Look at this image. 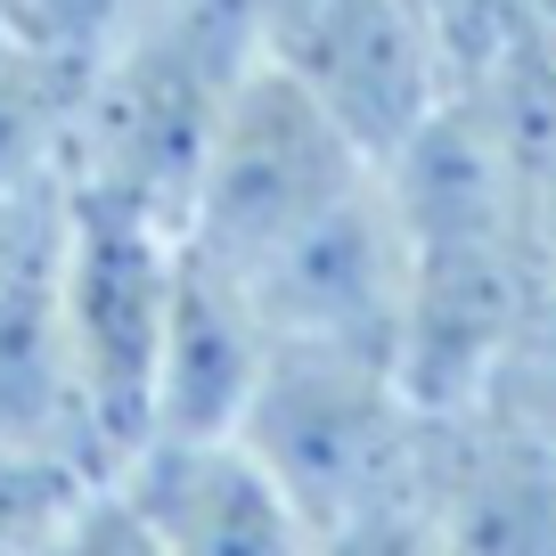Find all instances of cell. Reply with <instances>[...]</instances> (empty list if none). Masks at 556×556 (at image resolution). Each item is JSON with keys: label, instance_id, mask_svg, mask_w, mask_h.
I'll list each match as a JSON object with an SVG mask.
<instances>
[{"label": "cell", "instance_id": "9a60e30c", "mask_svg": "<svg viewBox=\"0 0 556 556\" xmlns=\"http://www.w3.org/2000/svg\"><path fill=\"white\" fill-rule=\"evenodd\" d=\"M319 556H442L426 491H401V500H384V507H361V516L328 523V532H319Z\"/></svg>", "mask_w": 556, "mask_h": 556}, {"label": "cell", "instance_id": "9c48e42d", "mask_svg": "<svg viewBox=\"0 0 556 556\" xmlns=\"http://www.w3.org/2000/svg\"><path fill=\"white\" fill-rule=\"evenodd\" d=\"M426 516L442 556H556V451L483 409H434Z\"/></svg>", "mask_w": 556, "mask_h": 556}, {"label": "cell", "instance_id": "5bb4252c", "mask_svg": "<svg viewBox=\"0 0 556 556\" xmlns=\"http://www.w3.org/2000/svg\"><path fill=\"white\" fill-rule=\"evenodd\" d=\"M131 17L139 0H0V34L34 41L50 58H74V66H90Z\"/></svg>", "mask_w": 556, "mask_h": 556}, {"label": "cell", "instance_id": "4fadbf2b", "mask_svg": "<svg viewBox=\"0 0 556 556\" xmlns=\"http://www.w3.org/2000/svg\"><path fill=\"white\" fill-rule=\"evenodd\" d=\"M83 491H99V483L74 467H50V458L0 451V556H41L50 532L83 507Z\"/></svg>", "mask_w": 556, "mask_h": 556}, {"label": "cell", "instance_id": "3957f363", "mask_svg": "<svg viewBox=\"0 0 556 556\" xmlns=\"http://www.w3.org/2000/svg\"><path fill=\"white\" fill-rule=\"evenodd\" d=\"M173 278H180V229L66 189L58 303H66V352H74V384H83L106 483L156 442V377H164V328H173Z\"/></svg>", "mask_w": 556, "mask_h": 556}, {"label": "cell", "instance_id": "ba28073f", "mask_svg": "<svg viewBox=\"0 0 556 556\" xmlns=\"http://www.w3.org/2000/svg\"><path fill=\"white\" fill-rule=\"evenodd\" d=\"M164 556H319V532L245 442H148L115 475Z\"/></svg>", "mask_w": 556, "mask_h": 556}, {"label": "cell", "instance_id": "30bf717a", "mask_svg": "<svg viewBox=\"0 0 556 556\" xmlns=\"http://www.w3.org/2000/svg\"><path fill=\"white\" fill-rule=\"evenodd\" d=\"M262 368H270V328H262L254 287L180 238L173 328H164V377H156V442H229Z\"/></svg>", "mask_w": 556, "mask_h": 556}, {"label": "cell", "instance_id": "277c9868", "mask_svg": "<svg viewBox=\"0 0 556 556\" xmlns=\"http://www.w3.org/2000/svg\"><path fill=\"white\" fill-rule=\"evenodd\" d=\"M368 173H377V156L361 139L303 83H287L278 66L254 58V74L238 83L222 131H213V156L180 238L197 254L229 262V270H254L287 238H303L319 213H336Z\"/></svg>", "mask_w": 556, "mask_h": 556}, {"label": "cell", "instance_id": "5b68a950", "mask_svg": "<svg viewBox=\"0 0 556 556\" xmlns=\"http://www.w3.org/2000/svg\"><path fill=\"white\" fill-rule=\"evenodd\" d=\"M245 25L262 66L303 83L377 164L451 90L426 0H245Z\"/></svg>", "mask_w": 556, "mask_h": 556}, {"label": "cell", "instance_id": "2e32d148", "mask_svg": "<svg viewBox=\"0 0 556 556\" xmlns=\"http://www.w3.org/2000/svg\"><path fill=\"white\" fill-rule=\"evenodd\" d=\"M41 556H164V548L148 532V516L123 500V483H99V491H83V507L50 532Z\"/></svg>", "mask_w": 556, "mask_h": 556}, {"label": "cell", "instance_id": "52a82bcc", "mask_svg": "<svg viewBox=\"0 0 556 556\" xmlns=\"http://www.w3.org/2000/svg\"><path fill=\"white\" fill-rule=\"evenodd\" d=\"M58 245H66V189L25 205L0 238V451L50 458V467L106 483L83 384H74V352H66Z\"/></svg>", "mask_w": 556, "mask_h": 556}, {"label": "cell", "instance_id": "8fae6325", "mask_svg": "<svg viewBox=\"0 0 556 556\" xmlns=\"http://www.w3.org/2000/svg\"><path fill=\"white\" fill-rule=\"evenodd\" d=\"M83 74L90 66H74V58H50L34 41L0 34V222L66 189Z\"/></svg>", "mask_w": 556, "mask_h": 556}, {"label": "cell", "instance_id": "7c38bea8", "mask_svg": "<svg viewBox=\"0 0 556 556\" xmlns=\"http://www.w3.org/2000/svg\"><path fill=\"white\" fill-rule=\"evenodd\" d=\"M475 409L556 451V270L523 303V319H516V336H507V352H500V368H491Z\"/></svg>", "mask_w": 556, "mask_h": 556}, {"label": "cell", "instance_id": "e0dca14e", "mask_svg": "<svg viewBox=\"0 0 556 556\" xmlns=\"http://www.w3.org/2000/svg\"><path fill=\"white\" fill-rule=\"evenodd\" d=\"M9 222H17V213H9ZM9 222H0V238H9Z\"/></svg>", "mask_w": 556, "mask_h": 556}, {"label": "cell", "instance_id": "6da1fadb", "mask_svg": "<svg viewBox=\"0 0 556 556\" xmlns=\"http://www.w3.org/2000/svg\"><path fill=\"white\" fill-rule=\"evenodd\" d=\"M254 74L245 0H139V17L90 58L66 189L189 229L213 131Z\"/></svg>", "mask_w": 556, "mask_h": 556}, {"label": "cell", "instance_id": "8992f818", "mask_svg": "<svg viewBox=\"0 0 556 556\" xmlns=\"http://www.w3.org/2000/svg\"><path fill=\"white\" fill-rule=\"evenodd\" d=\"M262 303L270 344H328V352H401V303H409V229L384 189V164L319 213L303 238H287L270 262L238 270Z\"/></svg>", "mask_w": 556, "mask_h": 556}, {"label": "cell", "instance_id": "7a4b0ae2", "mask_svg": "<svg viewBox=\"0 0 556 556\" xmlns=\"http://www.w3.org/2000/svg\"><path fill=\"white\" fill-rule=\"evenodd\" d=\"M426 434H434V409L409 393L401 361L328 352V344H270V368H262L229 442H245L254 467L312 516V532H328L361 507L417 491Z\"/></svg>", "mask_w": 556, "mask_h": 556}]
</instances>
